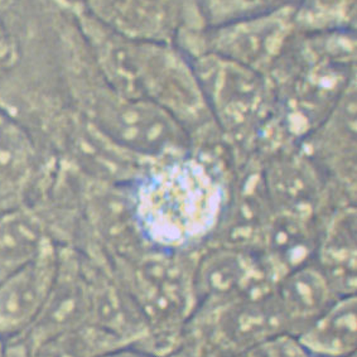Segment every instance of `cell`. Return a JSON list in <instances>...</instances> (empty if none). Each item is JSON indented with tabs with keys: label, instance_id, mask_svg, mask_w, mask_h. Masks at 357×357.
Wrapping results in <instances>:
<instances>
[{
	"label": "cell",
	"instance_id": "obj_18",
	"mask_svg": "<svg viewBox=\"0 0 357 357\" xmlns=\"http://www.w3.org/2000/svg\"><path fill=\"white\" fill-rule=\"evenodd\" d=\"M126 347L129 346L118 338L93 324H85L48 338L28 350L31 357H98Z\"/></svg>",
	"mask_w": 357,
	"mask_h": 357
},
{
	"label": "cell",
	"instance_id": "obj_11",
	"mask_svg": "<svg viewBox=\"0 0 357 357\" xmlns=\"http://www.w3.org/2000/svg\"><path fill=\"white\" fill-rule=\"evenodd\" d=\"M261 174L274 213L319 218L327 182L305 154H274Z\"/></svg>",
	"mask_w": 357,
	"mask_h": 357
},
{
	"label": "cell",
	"instance_id": "obj_21",
	"mask_svg": "<svg viewBox=\"0 0 357 357\" xmlns=\"http://www.w3.org/2000/svg\"><path fill=\"white\" fill-rule=\"evenodd\" d=\"M241 357H313L305 346L299 342L297 336L291 333H279L268 338L243 354Z\"/></svg>",
	"mask_w": 357,
	"mask_h": 357
},
{
	"label": "cell",
	"instance_id": "obj_19",
	"mask_svg": "<svg viewBox=\"0 0 357 357\" xmlns=\"http://www.w3.org/2000/svg\"><path fill=\"white\" fill-rule=\"evenodd\" d=\"M296 9L302 32L356 29V0H298Z\"/></svg>",
	"mask_w": 357,
	"mask_h": 357
},
{
	"label": "cell",
	"instance_id": "obj_4",
	"mask_svg": "<svg viewBox=\"0 0 357 357\" xmlns=\"http://www.w3.org/2000/svg\"><path fill=\"white\" fill-rule=\"evenodd\" d=\"M82 110L84 119L135 157L158 160L191 151V137L169 114L120 93L102 76L84 90Z\"/></svg>",
	"mask_w": 357,
	"mask_h": 357
},
{
	"label": "cell",
	"instance_id": "obj_15",
	"mask_svg": "<svg viewBox=\"0 0 357 357\" xmlns=\"http://www.w3.org/2000/svg\"><path fill=\"white\" fill-rule=\"evenodd\" d=\"M356 296L338 298L297 337L313 357L356 355Z\"/></svg>",
	"mask_w": 357,
	"mask_h": 357
},
{
	"label": "cell",
	"instance_id": "obj_12",
	"mask_svg": "<svg viewBox=\"0 0 357 357\" xmlns=\"http://www.w3.org/2000/svg\"><path fill=\"white\" fill-rule=\"evenodd\" d=\"M313 261L337 297L356 294V212L354 204L337 206L321 221Z\"/></svg>",
	"mask_w": 357,
	"mask_h": 357
},
{
	"label": "cell",
	"instance_id": "obj_13",
	"mask_svg": "<svg viewBox=\"0 0 357 357\" xmlns=\"http://www.w3.org/2000/svg\"><path fill=\"white\" fill-rule=\"evenodd\" d=\"M285 330L298 336L338 298L314 261L285 274L274 289Z\"/></svg>",
	"mask_w": 357,
	"mask_h": 357
},
{
	"label": "cell",
	"instance_id": "obj_20",
	"mask_svg": "<svg viewBox=\"0 0 357 357\" xmlns=\"http://www.w3.org/2000/svg\"><path fill=\"white\" fill-rule=\"evenodd\" d=\"M297 3L298 0H202V7L207 26H212Z\"/></svg>",
	"mask_w": 357,
	"mask_h": 357
},
{
	"label": "cell",
	"instance_id": "obj_16",
	"mask_svg": "<svg viewBox=\"0 0 357 357\" xmlns=\"http://www.w3.org/2000/svg\"><path fill=\"white\" fill-rule=\"evenodd\" d=\"M48 238L38 218L22 210L0 213V282L40 255Z\"/></svg>",
	"mask_w": 357,
	"mask_h": 357
},
{
	"label": "cell",
	"instance_id": "obj_24",
	"mask_svg": "<svg viewBox=\"0 0 357 357\" xmlns=\"http://www.w3.org/2000/svg\"><path fill=\"white\" fill-rule=\"evenodd\" d=\"M4 357H31L29 350L24 342L22 341H13L7 342V350Z\"/></svg>",
	"mask_w": 357,
	"mask_h": 357
},
{
	"label": "cell",
	"instance_id": "obj_23",
	"mask_svg": "<svg viewBox=\"0 0 357 357\" xmlns=\"http://www.w3.org/2000/svg\"><path fill=\"white\" fill-rule=\"evenodd\" d=\"M98 357H157L153 356L148 352L139 350L137 347H126V349H120V350L112 351L104 354L101 356Z\"/></svg>",
	"mask_w": 357,
	"mask_h": 357
},
{
	"label": "cell",
	"instance_id": "obj_8",
	"mask_svg": "<svg viewBox=\"0 0 357 357\" xmlns=\"http://www.w3.org/2000/svg\"><path fill=\"white\" fill-rule=\"evenodd\" d=\"M277 279L258 250L208 244L197 252V305H221L274 291Z\"/></svg>",
	"mask_w": 357,
	"mask_h": 357
},
{
	"label": "cell",
	"instance_id": "obj_14",
	"mask_svg": "<svg viewBox=\"0 0 357 357\" xmlns=\"http://www.w3.org/2000/svg\"><path fill=\"white\" fill-rule=\"evenodd\" d=\"M321 231V220L274 213L266 227L259 252L274 278L313 261Z\"/></svg>",
	"mask_w": 357,
	"mask_h": 357
},
{
	"label": "cell",
	"instance_id": "obj_2",
	"mask_svg": "<svg viewBox=\"0 0 357 357\" xmlns=\"http://www.w3.org/2000/svg\"><path fill=\"white\" fill-rule=\"evenodd\" d=\"M101 75L123 95L151 101L169 114L191 140L216 128L191 59L167 42L101 31L93 40Z\"/></svg>",
	"mask_w": 357,
	"mask_h": 357
},
{
	"label": "cell",
	"instance_id": "obj_6",
	"mask_svg": "<svg viewBox=\"0 0 357 357\" xmlns=\"http://www.w3.org/2000/svg\"><path fill=\"white\" fill-rule=\"evenodd\" d=\"M296 6L206 26L179 47L190 56L211 53L268 77L299 33Z\"/></svg>",
	"mask_w": 357,
	"mask_h": 357
},
{
	"label": "cell",
	"instance_id": "obj_17",
	"mask_svg": "<svg viewBox=\"0 0 357 357\" xmlns=\"http://www.w3.org/2000/svg\"><path fill=\"white\" fill-rule=\"evenodd\" d=\"M33 163L32 142L13 119L0 110V199L4 204L24 187Z\"/></svg>",
	"mask_w": 357,
	"mask_h": 357
},
{
	"label": "cell",
	"instance_id": "obj_27",
	"mask_svg": "<svg viewBox=\"0 0 357 357\" xmlns=\"http://www.w3.org/2000/svg\"><path fill=\"white\" fill-rule=\"evenodd\" d=\"M351 357H356V355H355V356H351Z\"/></svg>",
	"mask_w": 357,
	"mask_h": 357
},
{
	"label": "cell",
	"instance_id": "obj_7",
	"mask_svg": "<svg viewBox=\"0 0 357 357\" xmlns=\"http://www.w3.org/2000/svg\"><path fill=\"white\" fill-rule=\"evenodd\" d=\"M91 18L126 38L182 45L206 26L202 0H85Z\"/></svg>",
	"mask_w": 357,
	"mask_h": 357
},
{
	"label": "cell",
	"instance_id": "obj_3",
	"mask_svg": "<svg viewBox=\"0 0 357 357\" xmlns=\"http://www.w3.org/2000/svg\"><path fill=\"white\" fill-rule=\"evenodd\" d=\"M197 252L152 248L132 263L118 266L120 282L139 307L148 326V336L139 350L153 356L168 357L177 349L197 308Z\"/></svg>",
	"mask_w": 357,
	"mask_h": 357
},
{
	"label": "cell",
	"instance_id": "obj_26",
	"mask_svg": "<svg viewBox=\"0 0 357 357\" xmlns=\"http://www.w3.org/2000/svg\"><path fill=\"white\" fill-rule=\"evenodd\" d=\"M4 206H6V204H4V201H3V199H0V213H1V212L4 211Z\"/></svg>",
	"mask_w": 357,
	"mask_h": 357
},
{
	"label": "cell",
	"instance_id": "obj_22",
	"mask_svg": "<svg viewBox=\"0 0 357 357\" xmlns=\"http://www.w3.org/2000/svg\"><path fill=\"white\" fill-rule=\"evenodd\" d=\"M243 355L238 356H224L216 354L213 351L206 350L204 347H201L199 344H193L191 341L185 340V338H181L177 349L173 351L172 354L168 357H241Z\"/></svg>",
	"mask_w": 357,
	"mask_h": 357
},
{
	"label": "cell",
	"instance_id": "obj_1",
	"mask_svg": "<svg viewBox=\"0 0 357 357\" xmlns=\"http://www.w3.org/2000/svg\"><path fill=\"white\" fill-rule=\"evenodd\" d=\"M132 213L153 249L197 252L225 218L234 179L190 151L158 159L132 181Z\"/></svg>",
	"mask_w": 357,
	"mask_h": 357
},
{
	"label": "cell",
	"instance_id": "obj_10",
	"mask_svg": "<svg viewBox=\"0 0 357 357\" xmlns=\"http://www.w3.org/2000/svg\"><path fill=\"white\" fill-rule=\"evenodd\" d=\"M61 250L50 241L37 258L0 282V337L20 341L33 326L60 269Z\"/></svg>",
	"mask_w": 357,
	"mask_h": 357
},
{
	"label": "cell",
	"instance_id": "obj_9",
	"mask_svg": "<svg viewBox=\"0 0 357 357\" xmlns=\"http://www.w3.org/2000/svg\"><path fill=\"white\" fill-rule=\"evenodd\" d=\"M301 144L326 182H335L354 197L356 179V81L330 114Z\"/></svg>",
	"mask_w": 357,
	"mask_h": 357
},
{
	"label": "cell",
	"instance_id": "obj_5",
	"mask_svg": "<svg viewBox=\"0 0 357 357\" xmlns=\"http://www.w3.org/2000/svg\"><path fill=\"white\" fill-rule=\"evenodd\" d=\"M190 59L220 132L234 144H255L275 112L271 81L249 67L211 53Z\"/></svg>",
	"mask_w": 357,
	"mask_h": 357
},
{
	"label": "cell",
	"instance_id": "obj_25",
	"mask_svg": "<svg viewBox=\"0 0 357 357\" xmlns=\"http://www.w3.org/2000/svg\"><path fill=\"white\" fill-rule=\"evenodd\" d=\"M6 350H7V342L0 337V357L6 356Z\"/></svg>",
	"mask_w": 357,
	"mask_h": 357
}]
</instances>
